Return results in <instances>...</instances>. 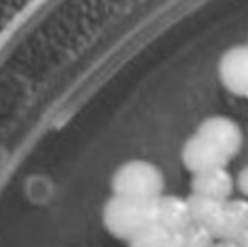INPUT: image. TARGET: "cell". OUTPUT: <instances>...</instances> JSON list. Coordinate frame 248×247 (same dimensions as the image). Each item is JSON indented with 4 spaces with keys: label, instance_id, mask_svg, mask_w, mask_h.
Wrapping results in <instances>:
<instances>
[{
    "label": "cell",
    "instance_id": "obj_3",
    "mask_svg": "<svg viewBox=\"0 0 248 247\" xmlns=\"http://www.w3.org/2000/svg\"><path fill=\"white\" fill-rule=\"evenodd\" d=\"M115 197L132 200H160L166 190L164 175L155 165L142 159H134L115 171L111 178Z\"/></svg>",
    "mask_w": 248,
    "mask_h": 247
},
{
    "label": "cell",
    "instance_id": "obj_1",
    "mask_svg": "<svg viewBox=\"0 0 248 247\" xmlns=\"http://www.w3.org/2000/svg\"><path fill=\"white\" fill-rule=\"evenodd\" d=\"M243 148V131L226 115H211L198 125L181 152L183 163L193 175L226 168Z\"/></svg>",
    "mask_w": 248,
    "mask_h": 247
},
{
    "label": "cell",
    "instance_id": "obj_5",
    "mask_svg": "<svg viewBox=\"0 0 248 247\" xmlns=\"http://www.w3.org/2000/svg\"><path fill=\"white\" fill-rule=\"evenodd\" d=\"M193 220L191 205L176 197H162L159 200V224L174 234H181Z\"/></svg>",
    "mask_w": 248,
    "mask_h": 247
},
{
    "label": "cell",
    "instance_id": "obj_6",
    "mask_svg": "<svg viewBox=\"0 0 248 247\" xmlns=\"http://www.w3.org/2000/svg\"><path fill=\"white\" fill-rule=\"evenodd\" d=\"M233 188V181L226 169H213V171L194 175L193 190L196 197L211 198V200H223L228 197Z\"/></svg>",
    "mask_w": 248,
    "mask_h": 247
},
{
    "label": "cell",
    "instance_id": "obj_4",
    "mask_svg": "<svg viewBox=\"0 0 248 247\" xmlns=\"http://www.w3.org/2000/svg\"><path fill=\"white\" fill-rule=\"evenodd\" d=\"M216 73L226 92L248 100V43L228 48L219 56Z\"/></svg>",
    "mask_w": 248,
    "mask_h": 247
},
{
    "label": "cell",
    "instance_id": "obj_7",
    "mask_svg": "<svg viewBox=\"0 0 248 247\" xmlns=\"http://www.w3.org/2000/svg\"><path fill=\"white\" fill-rule=\"evenodd\" d=\"M130 247H176L179 244V234H174L164 225L155 224L132 239Z\"/></svg>",
    "mask_w": 248,
    "mask_h": 247
},
{
    "label": "cell",
    "instance_id": "obj_2",
    "mask_svg": "<svg viewBox=\"0 0 248 247\" xmlns=\"http://www.w3.org/2000/svg\"><path fill=\"white\" fill-rule=\"evenodd\" d=\"M103 224L111 235L130 242L159 224V200H132L113 195L103 208Z\"/></svg>",
    "mask_w": 248,
    "mask_h": 247
}]
</instances>
